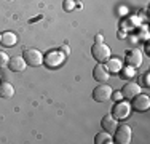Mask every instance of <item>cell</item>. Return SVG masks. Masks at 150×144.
<instances>
[{"label":"cell","instance_id":"cell-5","mask_svg":"<svg viewBox=\"0 0 150 144\" xmlns=\"http://www.w3.org/2000/svg\"><path fill=\"white\" fill-rule=\"evenodd\" d=\"M24 59H26V64L27 66H32V67H38L43 64V55H42L38 50L35 48H29L24 51Z\"/></svg>","mask_w":150,"mask_h":144},{"label":"cell","instance_id":"cell-3","mask_svg":"<svg viewBox=\"0 0 150 144\" xmlns=\"http://www.w3.org/2000/svg\"><path fill=\"white\" fill-rule=\"evenodd\" d=\"M110 46H107L104 42L102 43H94L91 48V55L98 63H105L107 59L110 58Z\"/></svg>","mask_w":150,"mask_h":144},{"label":"cell","instance_id":"cell-22","mask_svg":"<svg viewBox=\"0 0 150 144\" xmlns=\"http://www.w3.org/2000/svg\"><path fill=\"white\" fill-rule=\"evenodd\" d=\"M110 98H113V101H120L123 96H121V91H117V93H112V96Z\"/></svg>","mask_w":150,"mask_h":144},{"label":"cell","instance_id":"cell-19","mask_svg":"<svg viewBox=\"0 0 150 144\" xmlns=\"http://www.w3.org/2000/svg\"><path fill=\"white\" fill-rule=\"evenodd\" d=\"M8 61H10L8 55H6L5 51H0V67H5V66H8Z\"/></svg>","mask_w":150,"mask_h":144},{"label":"cell","instance_id":"cell-2","mask_svg":"<svg viewBox=\"0 0 150 144\" xmlns=\"http://www.w3.org/2000/svg\"><path fill=\"white\" fill-rule=\"evenodd\" d=\"M64 59H66V55H64L61 50H51V51H48L43 56V63L50 67V69H56V67H59L61 64L64 63Z\"/></svg>","mask_w":150,"mask_h":144},{"label":"cell","instance_id":"cell-23","mask_svg":"<svg viewBox=\"0 0 150 144\" xmlns=\"http://www.w3.org/2000/svg\"><path fill=\"white\" fill-rule=\"evenodd\" d=\"M94 40H96V43H102V42H104V35H102V34H98V35L94 37Z\"/></svg>","mask_w":150,"mask_h":144},{"label":"cell","instance_id":"cell-24","mask_svg":"<svg viewBox=\"0 0 150 144\" xmlns=\"http://www.w3.org/2000/svg\"><path fill=\"white\" fill-rule=\"evenodd\" d=\"M145 53H147V55H150V46H149V42L145 43Z\"/></svg>","mask_w":150,"mask_h":144},{"label":"cell","instance_id":"cell-13","mask_svg":"<svg viewBox=\"0 0 150 144\" xmlns=\"http://www.w3.org/2000/svg\"><path fill=\"white\" fill-rule=\"evenodd\" d=\"M0 43L3 46H6V48L15 46L18 43V35L15 32H3V34H0Z\"/></svg>","mask_w":150,"mask_h":144},{"label":"cell","instance_id":"cell-16","mask_svg":"<svg viewBox=\"0 0 150 144\" xmlns=\"http://www.w3.org/2000/svg\"><path fill=\"white\" fill-rule=\"evenodd\" d=\"M94 143L96 144H112L113 143V138H112V135L110 133H107V131H99L98 135L94 136Z\"/></svg>","mask_w":150,"mask_h":144},{"label":"cell","instance_id":"cell-9","mask_svg":"<svg viewBox=\"0 0 150 144\" xmlns=\"http://www.w3.org/2000/svg\"><path fill=\"white\" fill-rule=\"evenodd\" d=\"M139 93H141V86H139V83H136V82H128V83L121 88V96L128 101H131L136 95H139Z\"/></svg>","mask_w":150,"mask_h":144},{"label":"cell","instance_id":"cell-21","mask_svg":"<svg viewBox=\"0 0 150 144\" xmlns=\"http://www.w3.org/2000/svg\"><path fill=\"white\" fill-rule=\"evenodd\" d=\"M61 51H62L66 56H69V55H70V48H69V45H62V46H61Z\"/></svg>","mask_w":150,"mask_h":144},{"label":"cell","instance_id":"cell-20","mask_svg":"<svg viewBox=\"0 0 150 144\" xmlns=\"http://www.w3.org/2000/svg\"><path fill=\"white\" fill-rule=\"evenodd\" d=\"M142 83H144V86H147V88L150 86V74L149 72H145V74L142 75Z\"/></svg>","mask_w":150,"mask_h":144},{"label":"cell","instance_id":"cell-8","mask_svg":"<svg viewBox=\"0 0 150 144\" xmlns=\"http://www.w3.org/2000/svg\"><path fill=\"white\" fill-rule=\"evenodd\" d=\"M131 107L136 109L137 112H144V110H147L150 107V98L147 95L139 93V95H136L134 98L131 99Z\"/></svg>","mask_w":150,"mask_h":144},{"label":"cell","instance_id":"cell-7","mask_svg":"<svg viewBox=\"0 0 150 144\" xmlns=\"http://www.w3.org/2000/svg\"><path fill=\"white\" fill-rule=\"evenodd\" d=\"M142 59H144V56H142V51L141 50H128L126 51V56H125V63H126V66L133 67V69H136V67H139L142 64Z\"/></svg>","mask_w":150,"mask_h":144},{"label":"cell","instance_id":"cell-17","mask_svg":"<svg viewBox=\"0 0 150 144\" xmlns=\"http://www.w3.org/2000/svg\"><path fill=\"white\" fill-rule=\"evenodd\" d=\"M120 74H121V78H126V80H129V78L134 77V69L129 66H125L120 69Z\"/></svg>","mask_w":150,"mask_h":144},{"label":"cell","instance_id":"cell-10","mask_svg":"<svg viewBox=\"0 0 150 144\" xmlns=\"http://www.w3.org/2000/svg\"><path fill=\"white\" fill-rule=\"evenodd\" d=\"M93 77L99 82V83H107V80L110 78V72L105 69V66L102 63H99L98 66L93 69Z\"/></svg>","mask_w":150,"mask_h":144},{"label":"cell","instance_id":"cell-4","mask_svg":"<svg viewBox=\"0 0 150 144\" xmlns=\"http://www.w3.org/2000/svg\"><path fill=\"white\" fill-rule=\"evenodd\" d=\"M112 93H113V90L110 85L99 83L94 90H93V98H94V101H98V103H105V101L110 99Z\"/></svg>","mask_w":150,"mask_h":144},{"label":"cell","instance_id":"cell-18","mask_svg":"<svg viewBox=\"0 0 150 144\" xmlns=\"http://www.w3.org/2000/svg\"><path fill=\"white\" fill-rule=\"evenodd\" d=\"M75 5H77V3H75L74 0H64V2H62L64 11H72V10L75 8Z\"/></svg>","mask_w":150,"mask_h":144},{"label":"cell","instance_id":"cell-25","mask_svg":"<svg viewBox=\"0 0 150 144\" xmlns=\"http://www.w3.org/2000/svg\"><path fill=\"white\" fill-rule=\"evenodd\" d=\"M74 2H75V3H77V2H80V0H74Z\"/></svg>","mask_w":150,"mask_h":144},{"label":"cell","instance_id":"cell-15","mask_svg":"<svg viewBox=\"0 0 150 144\" xmlns=\"http://www.w3.org/2000/svg\"><path fill=\"white\" fill-rule=\"evenodd\" d=\"M105 69L109 72H112V74H115V72H120V69L123 67V64H121V61L118 58H109V59L105 61Z\"/></svg>","mask_w":150,"mask_h":144},{"label":"cell","instance_id":"cell-14","mask_svg":"<svg viewBox=\"0 0 150 144\" xmlns=\"http://www.w3.org/2000/svg\"><path fill=\"white\" fill-rule=\"evenodd\" d=\"M13 95H15V86L10 82H2L0 83V98L10 99V98H13Z\"/></svg>","mask_w":150,"mask_h":144},{"label":"cell","instance_id":"cell-1","mask_svg":"<svg viewBox=\"0 0 150 144\" xmlns=\"http://www.w3.org/2000/svg\"><path fill=\"white\" fill-rule=\"evenodd\" d=\"M131 110H133L131 103L120 99V101H115V104H113V107H112V115L117 118V120H126V118L131 115Z\"/></svg>","mask_w":150,"mask_h":144},{"label":"cell","instance_id":"cell-12","mask_svg":"<svg viewBox=\"0 0 150 144\" xmlns=\"http://www.w3.org/2000/svg\"><path fill=\"white\" fill-rule=\"evenodd\" d=\"M26 59H24L23 56H13V58H10V61H8V67L11 69L13 72H23V71H26Z\"/></svg>","mask_w":150,"mask_h":144},{"label":"cell","instance_id":"cell-6","mask_svg":"<svg viewBox=\"0 0 150 144\" xmlns=\"http://www.w3.org/2000/svg\"><path fill=\"white\" fill-rule=\"evenodd\" d=\"M115 141L113 143H118V144H129L131 138H133V131H131V127L128 125H120L115 130Z\"/></svg>","mask_w":150,"mask_h":144},{"label":"cell","instance_id":"cell-11","mask_svg":"<svg viewBox=\"0 0 150 144\" xmlns=\"http://www.w3.org/2000/svg\"><path fill=\"white\" fill-rule=\"evenodd\" d=\"M101 127H102L104 131L113 135V133H115V130H117V127H118V120H117L113 115H104V117H102V120H101Z\"/></svg>","mask_w":150,"mask_h":144}]
</instances>
